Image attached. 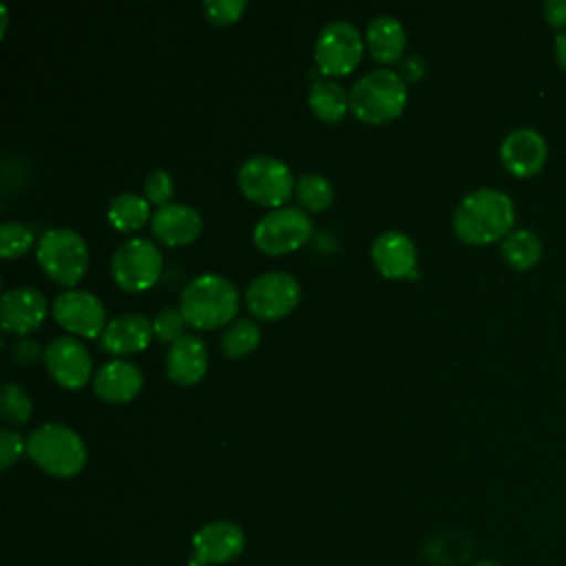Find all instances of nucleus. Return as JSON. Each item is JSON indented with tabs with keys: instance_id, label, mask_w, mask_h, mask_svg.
Returning <instances> with one entry per match:
<instances>
[{
	"instance_id": "nucleus-17",
	"label": "nucleus",
	"mask_w": 566,
	"mask_h": 566,
	"mask_svg": "<svg viewBox=\"0 0 566 566\" xmlns=\"http://www.w3.org/2000/svg\"><path fill=\"white\" fill-rule=\"evenodd\" d=\"M371 259L385 276L413 274L416 268V245L411 237L402 230L389 228L374 237Z\"/></svg>"
},
{
	"instance_id": "nucleus-19",
	"label": "nucleus",
	"mask_w": 566,
	"mask_h": 566,
	"mask_svg": "<svg viewBox=\"0 0 566 566\" xmlns=\"http://www.w3.org/2000/svg\"><path fill=\"white\" fill-rule=\"evenodd\" d=\"M144 382L142 369L126 358H111L93 374V389L108 402H124L133 398Z\"/></svg>"
},
{
	"instance_id": "nucleus-18",
	"label": "nucleus",
	"mask_w": 566,
	"mask_h": 566,
	"mask_svg": "<svg viewBox=\"0 0 566 566\" xmlns=\"http://www.w3.org/2000/svg\"><path fill=\"white\" fill-rule=\"evenodd\" d=\"M153 336V323L142 312H122L108 318L99 334L102 347L111 354H133L148 345Z\"/></svg>"
},
{
	"instance_id": "nucleus-20",
	"label": "nucleus",
	"mask_w": 566,
	"mask_h": 566,
	"mask_svg": "<svg viewBox=\"0 0 566 566\" xmlns=\"http://www.w3.org/2000/svg\"><path fill=\"white\" fill-rule=\"evenodd\" d=\"M208 367L206 343L197 334H181L166 352V371L175 382L188 385L203 376Z\"/></svg>"
},
{
	"instance_id": "nucleus-11",
	"label": "nucleus",
	"mask_w": 566,
	"mask_h": 566,
	"mask_svg": "<svg viewBox=\"0 0 566 566\" xmlns=\"http://www.w3.org/2000/svg\"><path fill=\"white\" fill-rule=\"evenodd\" d=\"M245 546V533L239 524L228 520H214L203 524L192 535L190 566L226 564L241 555Z\"/></svg>"
},
{
	"instance_id": "nucleus-15",
	"label": "nucleus",
	"mask_w": 566,
	"mask_h": 566,
	"mask_svg": "<svg viewBox=\"0 0 566 566\" xmlns=\"http://www.w3.org/2000/svg\"><path fill=\"white\" fill-rule=\"evenodd\" d=\"M46 298L33 285L7 287L0 301V321L7 332L27 334L46 316Z\"/></svg>"
},
{
	"instance_id": "nucleus-28",
	"label": "nucleus",
	"mask_w": 566,
	"mask_h": 566,
	"mask_svg": "<svg viewBox=\"0 0 566 566\" xmlns=\"http://www.w3.org/2000/svg\"><path fill=\"white\" fill-rule=\"evenodd\" d=\"M33 230L24 221L4 219L0 223V254L2 256H18L24 254L33 245Z\"/></svg>"
},
{
	"instance_id": "nucleus-14",
	"label": "nucleus",
	"mask_w": 566,
	"mask_h": 566,
	"mask_svg": "<svg viewBox=\"0 0 566 566\" xmlns=\"http://www.w3.org/2000/svg\"><path fill=\"white\" fill-rule=\"evenodd\" d=\"M548 148L539 130L531 126L513 128L500 144V159L509 172L517 177H531L542 170Z\"/></svg>"
},
{
	"instance_id": "nucleus-21",
	"label": "nucleus",
	"mask_w": 566,
	"mask_h": 566,
	"mask_svg": "<svg viewBox=\"0 0 566 566\" xmlns=\"http://www.w3.org/2000/svg\"><path fill=\"white\" fill-rule=\"evenodd\" d=\"M365 42L374 57L378 60H396L407 44V29L405 24L389 13H378L367 22Z\"/></svg>"
},
{
	"instance_id": "nucleus-22",
	"label": "nucleus",
	"mask_w": 566,
	"mask_h": 566,
	"mask_svg": "<svg viewBox=\"0 0 566 566\" xmlns=\"http://www.w3.org/2000/svg\"><path fill=\"white\" fill-rule=\"evenodd\" d=\"M307 102L316 117L325 122H338L349 108V93L336 80L321 77L312 82Z\"/></svg>"
},
{
	"instance_id": "nucleus-3",
	"label": "nucleus",
	"mask_w": 566,
	"mask_h": 566,
	"mask_svg": "<svg viewBox=\"0 0 566 566\" xmlns=\"http://www.w3.org/2000/svg\"><path fill=\"white\" fill-rule=\"evenodd\" d=\"M29 458L55 478H71L86 462V447L80 433L64 422H42L27 436Z\"/></svg>"
},
{
	"instance_id": "nucleus-36",
	"label": "nucleus",
	"mask_w": 566,
	"mask_h": 566,
	"mask_svg": "<svg viewBox=\"0 0 566 566\" xmlns=\"http://www.w3.org/2000/svg\"><path fill=\"white\" fill-rule=\"evenodd\" d=\"M555 57H557V64L566 71V31L555 35Z\"/></svg>"
},
{
	"instance_id": "nucleus-27",
	"label": "nucleus",
	"mask_w": 566,
	"mask_h": 566,
	"mask_svg": "<svg viewBox=\"0 0 566 566\" xmlns=\"http://www.w3.org/2000/svg\"><path fill=\"white\" fill-rule=\"evenodd\" d=\"M33 409V400L31 396L24 391V387H20L18 382H2L0 389V416L9 422V424H22L29 420Z\"/></svg>"
},
{
	"instance_id": "nucleus-24",
	"label": "nucleus",
	"mask_w": 566,
	"mask_h": 566,
	"mask_svg": "<svg viewBox=\"0 0 566 566\" xmlns=\"http://www.w3.org/2000/svg\"><path fill=\"white\" fill-rule=\"evenodd\" d=\"M502 256L515 270H531L542 256V241L528 228H513L502 239Z\"/></svg>"
},
{
	"instance_id": "nucleus-8",
	"label": "nucleus",
	"mask_w": 566,
	"mask_h": 566,
	"mask_svg": "<svg viewBox=\"0 0 566 566\" xmlns=\"http://www.w3.org/2000/svg\"><path fill=\"white\" fill-rule=\"evenodd\" d=\"M363 53V35L358 27L345 18L329 20L314 40V57L321 71L329 75L349 73Z\"/></svg>"
},
{
	"instance_id": "nucleus-34",
	"label": "nucleus",
	"mask_w": 566,
	"mask_h": 566,
	"mask_svg": "<svg viewBox=\"0 0 566 566\" xmlns=\"http://www.w3.org/2000/svg\"><path fill=\"white\" fill-rule=\"evenodd\" d=\"M11 354H13V360L29 363V360H33L40 354V345L35 340H31V338H20V340L13 343Z\"/></svg>"
},
{
	"instance_id": "nucleus-5",
	"label": "nucleus",
	"mask_w": 566,
	"mask_h": 566,
	"mask_svg": "<svg viewBox=\"0 0 566 566\" xmlns=\"http://www.w3.org/2000/svg\"><path fill=\"white\" fill-rule=\"evenodd\" d=\"M35 254L44 272L64 285L75 283L88 265V245L84 237L69 226L46 228L35 243Z\"/></svg>"
},
{
	"instance_id": "nucleus-16",
	"label": "nucleus",
	"mask_w": 566,
	"mask_h": 566,
	"mask_svg": "<svg viewBox=\"0 0 566 566\" xmlns=\"http://www.w3.org/2000/svg\"><path fill=\"white\" fill-rule=\"evenodd\" d=\"M150 230L166 245H184L201 232V214L190 203L168 201L150 214Z\"/></svg>"
},
{
	"instance_id": "nucleus-7",
	"label": "nucleus",
	"mask_w": 566,
	"mask_h": 566,
	"mask_svg": "<svg viewBox=\"0 0 566 566\" xmlns=\"http://www.w3.org/2000/svg\"><path fill=\"white\" fill-rule=\"evenodd\" d=\"M159 272L161 252L146 237H130L111 254V274L124 290H144L157 281Z\"/></svg>"
},
{
	"instance_id": "nucleus-25",
	"label": "nucleus",
	"mask_w": 566,
	"mask_h": 566,
	"mask_svg": "<svg viewBox=\"0 0 566 566\" xmlns=\"http://www.w3.org/2000/svg\"><path fill=\"white\" fill-rule=\"evenodd\" d=\"M259 338H261L259 323L254 318L239 316L221 334V349L226 352V356L237 358V356L252 352L256 347Z\"/></svg>"
},
{
	"instance_id": "nucleus-6",
	"label": "nucleus",
	"mask_w": 566,
	"mask_h": 566,
	"mask_svg": "<svg viewBox=\"0 0 566 566\" xmlns=\"http://www.w3.org/2000/svg\"><path fill=\"white\" fill-rule=\"evenodd\" d=\"M243 195L263 206H281L294 190V175L290 166L268 153L252 155L241 161L237 172Z\"/></svg>"
},
{
	"instance_id": "nucleus-29",
	"label": "nucleus",
	"mask_w": 566,
	"mask_h": 566,
	"mask_svg": "<svg viewBox=\"0 0 566 566\" xmlns=\"http://www.w3.org/2000/svg\"><path fill=\"white\" fill-rule=\"evenodd\" d=\"M153 323V334L164 340V343H172L175 338H179L184 334V316L179 312V307L166 305L161 310H157V314L150 318Z\"/></svg>"
},
{
	"instance_id": "nucleus-2",
	"label": "nucleus",
	"mask_w": 566,
	"mask_h": 566,
	"mask_svg": "<svg viewBox=\"0 0 566 566\" xmlns=\"http://www.w3.org/2000/svg\"><path fill=\"white\" fill-rule=\"evenodd\" d=\"M239 307L237 285L217 272L190 279L179 294V312L195 327H217L228 323Z\"/></svg>"
},
{
	"instance_id": "nucleus-23",
	"label": "nucleus",
	"mask_w": 566,
	"mask_h": 566,
	"mask_svg": "<svg viewBox=\"0 0 566 566\" xmlns=\"http://www.w3.org/2000/svg\"><path fill=\"white\" fill-rule=\"evenodd\" d=\"M148 214H153L150 206H148V199L139 192H133V190L117 192L106 203L108 221L117 230H124V232L137 230L148 219Z\"/></svg>"
},
{
	"instance_id": "nucleus-26",
	"label": "nucleus",
	"mask_w": 566,
	"mask_h": 566,
	"mask_svg": "<svg viewBox=\"0 0 566 566\" xmlns=\"http://www.w3.org/2000/svg\"><path fill=\"white\" fill-rule=\"evenodd\" d=\"M294 192L301 206L312 212L325 210L334 201V186L321 172H303L294 184Z\"/></svg>"
},
{
	"instance_id": "nucleus-4",
	"label": "nucleus",
	"mask_w": 566,
	"mask_h": 566,
	"mask_svg": "<svg viewBox=\"0 0 566 566\" xmlns=\"http://www.w3.org/2000/svg\"><path fill=\"white\" fill-rule=\"evenodd\" d=\"M407 102V82L398 71L378 66L365 71L349 88V108L369 124L396 117Z\"/></svg>"
},
{
	"instance_id": "nucleus-10",
	"label": "nucleus",
	"mask_w": 566,
	"mask_h": 566,
	"mask_svg": "<svg viewBox=\"0 0 566 566\" xmlns=\"http://www.w3.org/2000/svg\"><path fill=\"white\" fill-rule=\"evenodd\" d=\"M301 296L298 281L285 270H265L245 287L248 310L259 318H279L287 314Z\"/></svg>"
},
{
	"instance_id": "nucleus-30",
	"label": "nucleus",
	"mask_w": 566,
	"mask_h": 566,
	"mask_svg": "<svg viewBox=\"0 0 566 566\" xmlns=\"http://www.w3.org/2000/svg\"><path fill=\"white\" fill-rule=\"evenodd\" d=\"M175 192V181L170 177L168 170L164 168H153L146 177H144V195L148 201L157 203V206H164L170 201Z\"/></svg>"
},
{
	"instance_id": "nucleus-9",
	"label": "nucleus",
	"mask_w": 566,
	"mask_h": 566,
	"mask_svg": "<svg viewBox=\"0 0 566 566\" xmlns=\"http://www.w3.org/2000/svg\"><path fill=\"white\" fill-rule=\"evenodd\" d=\"M312 232V219L303 208L279 206L265 212L252 230L259 250L268 254H283L298 248Z\"/></svg>"
},
{
	"instance_id": "nucleus-37",
	"label": "nucleus",
	"mask_w": 566,
	"mask_h": 566,
	"mask_svg": "<svg viewBox=\"0 0 566 566\" xmlns=\"http://www.w3.org/2000/svg\"><path fill=\"white\" fill-rule=\"evenodd\" d=\"M475 566H500V564H495V562H491V559H482V562H478Z\"/></svg>"
},
{
	"instance_id": "nucleus-33",
	"label": "nucleus",
	"mask_w": 566,
	"mask_h": 566,
	"mask_svg": "<svg viewBox=\"0 0 566 566\" xmlns=\"http://www.w3.org/2000/svg\"><path fill=\"white\" fill-rule=\"evenodd\" d=\"M544 18L555 29H566V0H546Z\"/></svg>"
},
{
	"instance_id": "nucleus-35",
	"label": "nucleus",
	"mask_w": 566,
	"mask_h": 566,
	"mask_svg": "<svg viewBox=\"0 0 566 566\" xmlns=\"http://www.w3.org/2000/svg\"><path fill=\"white\" fill-rule=\"evenodd\" d=\"M400 75L402 77H407V80H418L420 75H422V71H424V60L418 55V53H411V55H407V57H402L400 60Z\"/></svg>"
},
{
	"instance_id": "nucleus-12",
	"label": "nucleus",
	"mask_w": 566,
	"mask_h": 566,
	"mask_svg": "<svg viewBox=\"0 0 566 566\" xmlns=\"http://www.w3.org/2000/svg\"><path fill=\"white\" fill-rule=\"evenodd\" d=\"M53 316L73 334L97 336L106 327V312L102 301L80 287H69L53 298Z\"/></svg>"
},
{
	"instance_id": "nucleus-13",
	"label": "nucleus",
	"mask_w": 566,
	"mask_h": 566,
	"mask_svg": "<svg viewBox=\"0 0 566 566\" xmlns=\"http://www.w3.org/2000/svg\"><path fill=\"white\" fill-rule=\"evenodd\" d=\"M44 363L49 374L64 387L77 389L88 380L91 356L86 345L71 334L55 336L44 347Z\"/></svg>"
},
{
	"instance_id": "nucleus-32",
	"label": "nucleus",
	"mask_w": 566,
	"mask_h": 566,
	"mask_svg": "<svg viewBox=\"0 0 566 566\" xmlns=\"http://www.w3.org/2000/svg\"><path fill=\"white\" fill-rule=\"evenodd\" d=\"M243 9H245V0H203V11L208 20L219 24L234 22Z\"/></svg>"
},
{
	"instance_id": "nucleus-31",
	"label": "nucleus",
	"mask_w": 566,
	"mask_h": 566,
	"mask_svg": "<svg viewBox=\"0 0 566 566\" xmlns=\"http://www.w3.org/2000/svg\"><path fill=\"white\" fill-rule=\"evenodd\" d=\"M22 451H27V438H22L18 429L2 427L0 429V467L9 469Z\"/></svg>"
},
{
	"instance_id": "nucleus-1",
	"label": "nucleus",
	"mask_w": 566,
	"mask_h": 566,
	"mask_svg": "<svg viewBox=\"0 0 566 566\" xmlns=\"http://www.w3.org/2000/svg\"><path fill=\"white\" fill-rule=\"evenodd\" d=\"M453 230L467 243H491L504 239L515 223L513 199L497 188L467 192L453 210Z\"/></svg>"
}]
</instances>
